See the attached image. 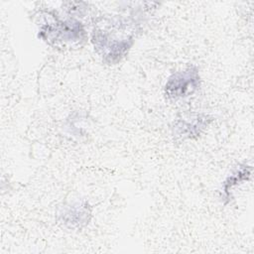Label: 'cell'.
<instances>
[{
  "instance_id": "obj_1",
  "label": "cell",
  "mask_w": 254,
  "mask_h": 254,
  "mask_svg": "<svg viewBox=\"0 0 254 254\" xmlns=\"http://www.w3.org/2000/svg\"><path fill=\"white\" fill-rule=\"evenodd\" d=\"M38 37L54 47L72 48L83 45L87 34L83 24L78 20L73 18L62 20L59 17L51 16L41 25Z\"/></svg>"
},
{
  "instance_id": "obj_4",
  "label": "cell",
  "mask_w": 254,
  "mask_h": 254,
  "mask_svg": "<svg viewBox=\"0 0 254 254\" xmlns=\"http://www.w3.org/2000/svg\"><path fill=\"white\" fill-rule=\"evenodd\" d=\"M91 219V208L86 201H78L64 206L59 212V220L69 229H80Z\"/></svg>"
},
{
  "instance_id": "obj_3",
  "label": "cell",
  "mask_w": 254,
  "mask_h": 254,
  "mask_svg": "<svg viewBox=\"0 0 254 254\" xmlns=\"http://www.w3.org/2000/svg\"><path fill=\"white\" fill-rule=\"evenodd\" d=\"M201 84L199 69L194 64L173 72L164 86V94L169 100L187 98L195 93Z\"/></svg>"
},
{
  "instance_id": "obj_2",
  "label": "cell",
  "mask_w": 254,
  "mask_h": 254,
  "mask_svg": "<svg viewBox=\"0 0 254 254\" xmlns=\"http://www.w3.org/2000/svg\"><path fill=\"white\" fill-rule=\"evenodd\" d=\"M92 44L103 63L116 64L128 54L134 40L133 36L118 37L105 29L96 28L92 32Z\"/></svg>"
},
{
  "instance_id": "obj_5",
  "label": "cell",
  "mask_w": 254,
  "mask_h": 254,
  "mask_svg": "<svg viewBox=\"0 0 254 254\" xmlns=\"http://www.w3.org/2000/svg\"><path fill=\"white\" fill-rule=\"evenodd\" d=\"M211 120L206 114H197L190 118L178 119L173 126V134L183 140L196 139L206 129Z\"/></svg>"
},
{
  "instance_id": "obj_6",
  "label": "cell",
  "mask_w": 254,
  "mask_h": 254,
  "mask_svg": "<svg viewBox=\"0 0 254 254\" xmlns=\"http://www.w3.org/2000/svg\"><path fill=\"white\" fill-rule=\"evenodd\" d=\"M252 173V168L249 165L242 164L237 167L223 182L222 184V198L224 203H227L231 199V191L234 188L241 185L243 182H247Z\"/></svg>"
}]
</instances>
